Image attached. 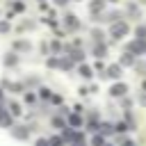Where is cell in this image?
Returning <instances> with one entry per match:
<instances>
[{
  "instance_id": "obj_1",
  "label": "cell",
  "mask_w": 146,
  "mask_h": 146,
  "mask_svg": "<svg viewBox=\"0 0 146 146\" xmlns=\"http://www.w3.org/2000/svg\"><path fill=\"white\" fill-rule=\"evenodd\" d=\"M128 32H130V25H128V21H125V18H121V21H116V23H112V25H110V36H112L114 41H121Z\"/></svg>"
},
{
  "instance_id": "obj_2",
  "label": "cell",
  "mask_w": 146,
  "mask_h": 146,
  "mask_svg": "<svg viewBox=\"0 0 146 146\" xmlns=\"http://www.w3.org/2000/svg\"><path fill=\"white\" fill-rule=\"evenodd\" d=\"M125 50L132 52L135 57L146 55V39H132V41H128V43H125Z\"/></svg>"
},
{
  "instance_id": "obj_3",
  "label": "cell",
  "mask_w": 146,
  "mask_h": 146,
  "mask_svg": "<svg viewBox=\"0 0 146 146\" xmlns=\"http://www.w3.org/2000/svg\"><path fill=\"white\" fill-rule=\"evenodd\" d=\"M125 18H132V21H139L141 18V9H139V5L135 0L125 2Z\"/></svg>"
},
{
  "instance_id": "obj_4",
  "label": "cell",
  "mask_w": 146,
  "mask_h": 146,
  "mask_svg": "<svg viewBox=\"0 0 146 146\" xmlns=\"http://www.w3.org/2000/svg\"><path fill=\"white\" fill-rule=\"evenodd\" d=\"M125 94H128V84L121 82V80H116V82L110 87V96H112V98H123Z\"/></svg>"
},
{
  "instance_id": "obj_5",
  "label": "cell",
  "mask_w": 146,
  "mask_h": 146,
  "mask_svg": "<svg viewBox=\"0 0 146 146\" xmlns=\"http://www.w3.org/2000/svg\"><path fill=\"white\" fill-rule=\"evenodd\" d=\"M64 27H66L68 32H78V30H80L78 16H75V14H66V16H64Z\"/></svg>"
},
{
  "instance_id": "obj_6",
  "label": "cell",
  "mask_w": 146,
  "mask_h": 146,
  "mask_svg": "<svg viewBox=\"0 0 146 146\" xmlns=\"http://www.w3.org/2000/svg\"><path fill=\"white\" fill-rule=\"evenodd\" d=\"M105 73H107L110 80L116 82V80H121V75H123V66H121V64H110V66L105 68Z\"/></svg>"
},
{
  "instance_id": "obj_7",
  "label": "cell",
  "mask_w": 146,
  "mask_h": 146,
  "mask_svg": "<svg viewBox=\"0 0 146 146\" xmlns=\"http://www.w3.org/2000/svg\"><path fill=\"white\" fill-rule=\"evenodd\" d=\"M91 52H94V57H96V59H103V57H107V43H105V41H98V43H94Z\"/></svg>"
},
{
  "instance_id": "obj_8",
  "label": "cell",
  "mask_w": 146,
  "mask_h": 146,
  "mask_svg": "<svg viewBox=\"0 0 146 146\" xmlns=\"http://www.w3.org/2000/svg\"><path fill=\"white\" fill-rule=\"evenodd\" d=\"M119 64H121V66H130V68H132V66L137 64V57H135L132 52H128V50H125V52L119 57Z\"/></svg>"
},
{
  "instance_id": "obj_9",
  "label": "cell",
  "mask_w": 146,
  "mask_h": 146,
  "mask_svg": "<svg viewBox=\"0 0 146 146\" xmlns=\"http://www.w3.org/2000/svg\"><path fill=\"white\" fill-rule=\"evenodd\" d=\"M11 135L16 139H27L30 137V128L27 125H16V128H11Z\"/></svg>"
},
{
  "instance_id": "obj_10",
  "label": "cell",
  "mask_w": 146,
  "mask_h": 146,
  "mask_svg": "<svg viewBox=\"0 0 146 146\" xmlns=\"http://www.w3.org/2000/svg\"><path fill=\"white\" fill-rule=\"evenodd\" d=\"M78 73H80V78H84V80H91V78H94V68H91L89 64H84V62L78 66Z\"/></svg>"
},
{
  "instance_id": "obj_11",
  "label": "cell",
  "mask_w": 146,
  "mask_h": 146,
  "mask_svg": "<svg viewBox=\"0 0 146 146\" xmlns=\"http://www.w3.org/2000/svg\"><path fill=\"white\" fill-rule=\"evenodd\" d=\"M98 132H100L103 137H110V135H114L116 130H114V123H110V121H100V128H98Z\"/></svg>"
},
{
  "instance_id": "obj_12",
  "label": "cell",
  "mask_w": 146,
  "mask_h": 146,
  "mask_svg": "<svg viewBox=\"0 0 146 146\" xmlns=\"http://www.w3.org/2000/svg\"><path fill=\"white\" fill-rule=\"evenodd\" d=\"M89 11L91 14H103L105 11V0H91L89 2Z\"/></svg>"
},
{
  "instance_id": "obj_13",
  "label": "cell",
  "mask_w": 146,
  "mask_h": 146,
  "mask_svg": "<svg viewBox=\"0 0 146 146\" xmlns=\"http://www.w3.org/2000/svg\"><path fill=\"white\" fill-rule=\"evenodd\" d=\"M66 123H68L71 128H80V125H82V116H80L78 112H73V114L66 116Z\"/></svg>"
},
{
  "instance_id": "obj_14",
  "label": "cell",
  "mask_w": 146,
  "mask_h": 146,
  "mask_svg": "<svg viewBox=\"0 0 146 146\" xmlns=\"http://www.w3.org/2000/svg\"><path fill=\"white\" fill-rule=\"evenodd\" d=\"M107 141H105V137L100 135V132H94V137L89 139V146H105Z\"/></svg>"
},
{
  "instance_id": "obj_15",
  "label": "cell",
  "mask_w": 146,
  "mask_h": 146,
  "mask_svg": "<svg viewBox=\"0 0 146 146\" xmlns=\"http://www.w3.org/2000/svg\"><path fill=\"white\" fill-rule=\"evenodd\" d=\"M135 39H146V23L135 25Z\"/></svg>"
},
{
  "instance_id": "obj_16",
  "label": "cell",
  "mask_w": 146,
  "mask_h": 146,
  "mask_svg": "<svg viewBox=\"0 0 146 146\" xmlns=\"http://www.w3.org/2000/svg\"><path fill=\"white\" fill-rule=\"evenodd\" d=\"M91 39H94V43L105 41V32H103V30H98V27H94V30H91Z\"/></svg>"
},
{
  "instance_id": "obj_17",
  "label": "cell",
  "mask_w": 146,
  "mask_h": 146,
  "mask_svg": "<svg viewBox=\"0 0 146 146\" xmlns=\"http://www.w3.org/2000/svg\"><path fill=\"white\" fill-rule=\"evenodd\" d=\"M50 123H52V128H57V130H64V128L68 125V123H66L62 116H52V121H50Z\"/></svg>"
},
{
  "instance_id": "obj_18",
  "label": "cell",
  "mask_w": 146,
  "mask_h": 146,
  "mask_svg": "<svg viewBox=\"0 0 146 146\" xmlns=\"http://www.w3.org/2000/svg\"><path fill=\"white\" fill-rule=\"evenodd\" d=\"M114 130H116V135H123V132L130 130V125H128L125 121H116V123H114Z\"/></svg>"
},
{
  "instance_id": "obj_19",
  "label": "cell",
  "mask_w": 146,
  "mask_h": 146,
  "mask_svg": "<svg viewBox=\"0 0 146 146\" xmlns=\"http://www.w3.org/2000/svg\"><path fill=\"white\" fill-rule=\"evenodd\" d=\"M0 123H2V125H7V128L11 125V114H9V112H5L2 107H0Z\"/></svg>"
},
{
  "instance_id": "obj_20",
  "label": "cell",
  "mask_w": 146,
  "mask_h": 146,
  "mask_svg": "<svg viewBox=\"0 0 146 146\" xmlns=\"http://www.w3.org/2000/svg\"><path fill=\"white\" fill-rule=\"evenodd\" d=\"M132 68H135V73H137V75H141V78L146 75V62H139V59H137V64H135Z\"/></svg>"
},
{
  "instance_id": "obj_21",
  "label": "cell",
  "mask_w": 146,
  "mask_h": 146,
  "mask_svg": "<svg viewBox=\"0 0 146 146\" xmlns=\"http://www.w3.org/2000/svg\"><path fill=\"white\" fill-rule=\"evenodd\" d=\"M48 141H50V146H64V144H66L62 135H52V137H50Z\"/></svg>"
},
{
  "instance_id": "obj_22",
  "label": "cell",
  "mask_w": 146,
  "mask_h": 146,
  "mask_svg": "<svg viewBox=\"0 0 146 146\" xmlns=\"http://www.w3.org/2000/svg\"><path fill=\"white\" fill-rule=\"evenodd\" d=\"M14 48L25 52V50H30V48H32V43H30V41H16V43H14Z\"/></svg>"
},
{
  "instance_id": "obj_23",
  "label": "cell",
  "mask_w": 146,
  "mask_h": 146,
  "mask_svg": "<svg viewBox=\"0 0 146 146\" xmlns=\"http://www.w3.org/2000/svg\"><path fill=\"white\" fill-rule=\"evenodd\" d=\"M5 64H7V66H16V64H18V55H14V52H9V55L5 57Z\"/></svg>"
},
{
  "instance_id": "obj_24",
  "label": "cell",
  "mask_w": 146,
  "mask_h": 146,
  "mask_svg": "<svg viewBox=\"0 0 146 146\" xmlns=\"http://www.w3.org/2000/svg\"><path fill=\"white\" fill-rule=\"evenodd\" d=\"M9 112H11L14 116H18V114H21L23 110H21V105H18V103H11V105H9Z\"/></svg>"
},
{
  "instance_id": "obj_25",
  "label": "cell",
  "mask_w": 146,
  "mask_h": 146,
  "mask_svg": "<svg viewBox=\"0 0 146 146\" xmlns=\"http://www.w3.org/2000/svg\"><path fill=\"white\" fill-rule=\"evenodd\" d=\"M46 64H48L50 68H57V66H59V59H57V57H48V62H46Z\"/></svg>"
},
{
  "instance_id": "obj_26",
  "label": "cell",
  "mask_w": 146,
  "mask_h": 146,
  "mask_svg": "<svg viewBox=\"0 0 146 146\" xmlns=\"http://www.w3.org/2000/svg\"><path fill=\"white\" fill-rule=\"evenodd\" d=\"M105 68H107V66H105V64H103V59H98V62H96V64H94V71H98V73H103V71H105Z\"/></svg>"
},
{
  "instance_id": "obj_27",
  "label": "cell",
  "mask_w": 146,
  "mask_h": 146,
  "mask_svg": "<svg viewBox=\"0 0 146 146\" xmlns=\"http://www.w3.org/2000/svg\"><path fill=\"white\" fill-rule=\"evenodd\" d=\"M39 96H41V98H52L50 89H46V87H41V89H39Z\"/></svg>"
},
{
  "instance_id": "obj_28",
  "label": "cell",
  "mask_w": 146,
  "mask_h": 146,
  "mask_svg": "<svg viewBox=\"0 0 146 146\" xmlns=\"http://www.w3.org/2000/svg\"><path fill=\"white\" fill-rule=\"evenodd\" d=\"M130 105H132V98H128V96H123V98H121V107H123V110H128Z\"/></svg>"
},
{
  "instance_id": "obj_29",
  "label": "cell",
  "mask_w": 146,
  "mask_h": 146,
  "mask_svg": "<svg viewBox=\"0 0 146 146\" xmlns=\"http://www.w3.org/2000/svg\"><path fill=\"white\" fill-rule=\"evenodd\" d=\"M119 144H121V146H137L132 139H125V137H119Z\"/></svg>"
},
{
  "instance_id": "obj_30",
  "label": "cell",
  "mask_w": 146,
  "mask_h": 146,
  "mask_svg": "<svg viewBox=\"0 0 146 146\" xmlns=\"http://www.w3.org/2000/svg\"><path fill=\"white\" fill-rule=\"evenodd\" d=\"M137 103H139V105H141V107L146 110V91H141V94L137 96Z\"/></svg>"
},
{
  "instance_id": "obj_31",
  "label": "cell",
  "mask_w": 146,
  "mask_h": 146,
  "mask_svg": "<svg viewBox=\"0 0 146 146\" xmlns=\"http://www.w3.org/2000/svg\"><path fill=\"white\" fill-rule=\"evenodd\" d=\"M50 48H52L55 52H59V50H62V43H59V41H52V43H50Z\"/></svg>"
},
{
  "instance_id": "obj_32",
  "label": "cell",
  "mask_w": 146,
  "mask_h": 146,
  "mask_svg": "<svg viewBox=\"0 0 146 146\" xmlns=\"http://www.w3.org/2000/svg\"><path fill=\"white\" fill-rule=\"evenodd\" d=\"M50 100H52L55 105H62V96H59V94H52V98H50Z\"/></svg>"
},
{
  "instance_id": "obj_33",
  "label": "cell",
  "mask_w": 146,
  "mask_h": 146,
  "mask_svg": "<svg viewBox=\"0 0 146 146\" xmlns=\"http://www.w3.org/2000/svg\"><path fill=\"white\" fill-rule=\"evenodd\" d=\"M25 100H27V103H34V100H36V96L30 91V94H25Z\"/></svg>"
},
{
  "instance_id": "obj_34",
  "label": "cell",
  "mask_w": 146,
  "mask_h": 146,
  "mask_svg": "<svg viewBox=\"0 0 146 146\" xmlns=\"http://www.w3.org/2000/svg\"><path fill=\"white\" fill-rule=\"evenodd\" d=\"M36 146H50L48 139H36Z\"/></svg>"
},
{
  "instance_id": "obj_35",
  "label": "cell",
  "mask_w": 146,
  "mask_h": 146,
  "mask_svg": "<svg viewBox=\"0 0 146 146\" xmlns=\"http://www.w3.org/2000/svg\"><path fill=\"white\" fill-rule=\"evenodd\" d=\"M71 146H89V144H87V141H84V139H78V141H73V144H71Z\"/></svg>"
},
{
  "instance_id": "obj_36",
  "label": "cell",
  "mask_w": 146,
  "mask_h": 146,
  "mask_svg": "<svg viewBox=\"0 0 146 146\" xmlns=\"http://www.w3.org/2000/svg\"><path fill=\"white\" fill-rule=\"evenodd\" d=\"M14 9L16 11H23V2H14Z\"/></svg>"
},
{
  "instance_id": "obj_37",
  "label": "cell",
  "mask_w": 146,
  "mask_h": 146,
  "mask_svg": "<svg viewBox=\"0 0 146 146\" xmlns=\"http://www.w3.org/2000/svg\"><path fill=\"white\" fill-rule=\"evenodd\" d=\"M9 30V23H0V32H7Z\"/></svg>"
},
{
  "instance_id": "obj_38",
  "label": "cell",
  "mask_w": 146,
  "mask_h": 146,
  "mask_svg": "<svg viewBox=\"0 0 146 146\" xmlns=\"http://www.w3.org/2000/svg\"><path fill=\"white\" fill-rule=\"evenodd\" d=\"M66 2H68V0H55V5H59V7H64Z\"/></svg>"
},
{
  "instance_id": "obj_39",
  "label": "cell",
  "mask_w": 146,
  "mask_h": 146,
  "mask_svg": "<svg viewBox=\"0 0 146 146\" xmlns=\"http://www.w3.org/2000/svg\"><path fill=\"white\" fill-rule=\"evenodd\" d=\"M141 91H146V80H144V82H141Z\"/></svg>"
},
{
  "instance_id": "obj_40",
  "label": "cell",
  "mask_w": 146,
  "mask_h": 146,
  "mask_svg": "<svg viewBox=\"0 0 146 146\" xmlns=\"http://www.w3.org/2000/svg\"><path fill=\"white\" fill-rule=\"evenodd\" d=\"M105 2H116V0H105Z\"/></svg>"
},
{
  "instance_id": "obj_41",
  "label": "cell",
  "mask_w": 146,
  "mask_h": 146,
  "mask_svg": "<svg viewBox=\"0 0 146 146\" xmlns=\"http://www.w3.org/2000/svg\"><path fill=\"white\" fill-rule=\"evenodd\" d=\"M0 98H2V89H0Z\"/></svg>"
},
{
  "instance_id": "obj_42",
  "label": "cell",
  "mask_w": 146,
  "mask_h": 146,
  "mask_svg": "<svg viewBox=\"0 0 146 146\" xmlns=\"http://www.w3.org/2000/svg\"><path fill=\"white\" fill-rule=\"evenodd\" d=\"M105 146H114V144H105Z\"/></svg>"
},
{
  "instance_id": "obj_43",
  "label": "cell",
  "mask_w": 146,
  "mask_h": 146,
  "mask_svg": "<svg viewBox=\"0 0 146 146\" xmlns=\"http://www.w3.org/2000/svg\"><path fill=\"white\" fill-rule=\"evenodd\" d=\"M41 2H43V0H41Z\"/></svg>"
}]
</instances>
